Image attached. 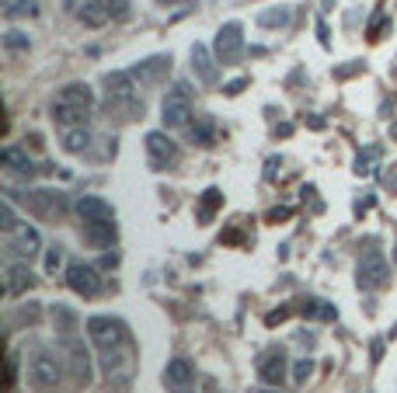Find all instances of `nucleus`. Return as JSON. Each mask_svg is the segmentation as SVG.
<instances>
[{
  "mask_svg": "<svg viewBox=\"0 0 397 393\" xmlns=\"http://www.w3.org/2000/svg\"><path fill=\"white\" fill-rule=\"evenodd\" d=\"M32 285H35V275H32V268H28L25 261L7 265V292H11V296H18V292H25V289H32Z\"/></svg>",
  "mask_w": 397,
  "mask_h": 393,
  "instance_id": "obj_18",
  "label": "nucleus"
},
{
  "mask_svg": "<svg viewBox=\"0 0 397 393\" xmlns=\"http://www.w3.org/2000/svg\"><path fill=\"white\" fill-rule=\"evenodd\" d=\"M28 383L42 393H52L63 383V355L52 348H35L28 358Z\"/></svg>",
  "mask_w": 397,
  "mask_h": 393,
  "instance_id": "obj_3",
  "label": "nucleus"
},
{
  "mask_svg": "<svg viewBox=\"0 0 397 393\" xmlns=\"http://www.w3.org/2000/svg\"><path fill=\"white\" fill-rule=\"evenodd\" d=\"M32 39L25 35V32H18V28H11V32H4V49L7 52H21V49H28Z\"/></svg>",
  "mask_w": 397,
  "mask_h": 393,
  "instance_id": "obj_25",
  "label": "nucleus"
},
{
  "mask_svg": "<svg viewBox=\"0 0 397 393\" xmlns=\"http://www.w3.org/2000/svg\"><path fill=\"white\" fill-rule=\"evenodd\" d=\"M91 112H94V91H91V84H84V80L67 84V87L52 98V105H49V118H52L60 129L84 125V122L91 118Z\"/></svg>",
  "mask_w": 397,
  "mask_h": 393,
  "instance_id": "obj_1",
  "label": "nucleus"
},
{
  "mask_svg": "<svg viewBox=\"0 0 397 393\" xmlns=\"http://www.w3.org/2000/svg\"><path fill=\"white\" fill-rule=\"evenodd\" d=\"M133 80L136 84H143V87H154V84H160V80L171 74V56L167 52H154V56H143L133 70Z\"/></svg>",
  "mask_w": 397,
  "mask_h": 393,
  "instance_id": "obj_8",
  "label": "nucleus"
},
{
  "mask_svg": "<svg viewBox=\"0 0 397 393\" xmlns=\"http://www.w3.org/2000/svg\"><path fill=\"white\" fill-rule=\"evenodd\" d=\"M0 227H4V230L14 227V209H11V202H4V209H0Z\"/></svg>",
  "mask_w": 397,
  "mask_h": 393,
  "instance_id": "obj_32",
  "label": "nucleus"
},
{
  "mask_svg": "<svg viewBox=\"0 0 397 393\" xmlns=\"http://www.w3.org/2000/svg\"><path fill=\"white\" fill-rule=\"evenodd\" d=\"M0 164L11 167V171H18V174H32V171H35L32 160H28V154L18 150V147H4V150H0Z\"/></svg>",
  "mask_w": 397,
  "mask_h": 393,
  "instance_id": "obj_19",
  "label": "nucleus"
},
{
  "mask_svg": "<svg viewBox=\"0 0 397 393\" xmlns=\"http://www.w3.org/2000/svg\"><path fill=\"white\" fill-rule=\"evenodd\" d=\"M262 393H276V390H262Z\"/></svg>",
  "mask_w": 397,
  "mask_h": 393,
  "instance_id": "obj_35",
  "label": "nucleus"
},
{
  "mask_svg": "<svg viewBox=\"0 0 397 393\" xmlns=\"http://www.w3.org/2000/svg\"><path fill=\"white\" fill-rule=\"evenodd\" d=\"M289 18H293V11H289V7H269V11H262V14H258V25H262V28H286V25H289Z\"/></svg>",
  "mask_w": 397,
  "mask_h": 393,
  "instance_id": "obj_22",
  "label": "nucleus"
},
{
  "mask_svg": "<svg viewBox=\"0 0 397 393\" xmlns=\"http://www.w3.org/2000/svg\"><path fill=\"white\" fill-rule=\"evenodd\" d=\"M164 383L171 387V393H192V383H196V365H192V358H185V355L171 358L167 369H164Z\"/></svg>",
  "mask_w": 397,
  "mask_h": 393,
  "instance_id": "obj_12",
  "label": "nucleus"
},
{
  "mask_svg": "<svg viewBox=\"0 0 397 393\" xmlns=\"http://www.w3.org/2000/svg\"><path fill=\"white\" fill-rule=\"evenodd\" d=\"M387 278H391V265H387L384 251H366V254L359 258L356 282H359V289H362V292H376V289H384V285H387Z\"/></svg>",
  "mask_w": 397,
  "mask_h": 393,
  "instance_id": "obj_4",
  "label": "nucleus"
},
{
  "mask_svg": "<svg viewBox=\"0 0 397 393\" xmlns=\"http://www.w3.org/2000/svg\"><path fill=\"white\" fill-rule=\"evenodd\" d=\"M189 139H192L196 147H213V143H216L213 122H209V118H196V122L189 125Z\"/></svg>",
  "mask_w": 397,
  "mask_h": 393,
  "instance_id": "obj_20",
  "label": "nucleus"
},
{
  "mask_svg": "<svg viewBox=\"0 0 397 393\" xmlns=\"http://www.w3.org/2000/svg\"><path fill=\"white\" fill-rule=\"evenodd\" d=\"M77 18L84 28H101L112 21V7H108V0H84L77 7Z\"/></svg>",
  "mask_w": 397,
  "mask_h": 393,
  "instance_id": "obj_16",
  "label": "nucleus"
},
{
  "mask_svg": "<svg viewBox=\"0 0 397 393\" xmlns=\"http://www.w3.org/2000/svg\"><path fill=\"white\" fill-rule=\"evenodd\" d=\"M376 154H380L376 147H369V150H366V157L359 154V160H356V174H373V167H369V164L376 160Z\"/></svg>",
  "mask_w": 397,
  "mask_h": 393,
  "instance_id": "obj_29",
  "label": "nucleus"
},
{
  "mask_svg": "<svg viewBox=\"0 0 397 393\" xmlns=\"http://www.w3.org/2000/svg\"><path fill=\"white\" fill-rule=\"evenodd\" d=\"M84 234L94 244H112L116 240V223H84Z\"/></svg>",
  "mask_w": 397,
  "mask_h": 393,
  "instance_id": "obj_23",
  "label": "nucleus"
},
{
  "mask_svg": "<svg viewBox=\"0 0 397 393\" xmlns=\"http://www.w3.org/2000/svg\"><path fill=\"white\" fill-rule=\"evenodd\" d=\"M25 202H28V209H32V212H39V216H45V220H52V216H63V212H67V198H63V192L39 188V192H28Z\"/></svg>",
  "mask_w": 397,
  "mask_h": 393,
  "instance_id": "obj_13",
  "label": "nucleus"
},
{
  "mask_svg": "<svg viewBox=\"0 0 397 393\" xmlns=\"http://www.w3.org/2000/svg\"><path fill=\"white\" fill-rule=\"evenodd\" d=\"M63 265V247H49V254H45V272H56Z\"/></svg>",
  "mask_w": 397,
  "mask_h": 393,
  "instance_id": "obj_30",
  "label": "nucleus"
},
{
  "mask_svg": "<svg viewBox=\"0 0 397 393\" xmlns=\"http://www.w3.org/2000/svg\"><path fill=\"white\" fill-rule=\"evenodd\" d=\"M157 4H164V7H167V4H178V0H157Z\"/></svg>",
  "mask_w": 397,
  "mask_h": 393,
  "instance_id": "obj_34",
  "label": "nucleus"
},
{
  "mask_svg": "<svg viewBox=\"0 0 397 393\" xmlns=\"http://www.w3.org/2000/svg\"><path fill=\"white\" fill-rule=\"evenodd\" d=\"M213 52L223 67H234L244 56V25L240 21H227L220 32H216V42H213Z\"/></svg>",
  "mask_w": 397,
  "mask_h": 393,
  "instance_id": "obj_7",
  "label": "nucleus"
},
{
  "mask_svg": "<svg viewBox=\"0 0 397 393\" xmlns=\"http://www.w3.org/2000/svg\"><path fill=\"white\" fill-rule=\"evenodd\" d=\"M192 108H196V91L189 80H178L167 87L164 101H160V122L164 129H181L192 125Z\"/></svg>",
  "mask_w": 397,
  "mask_h": 393,
  "instance_id": "obj_2",
  "label": "nucleus"
},
{
  "mask_svg": "<svg viewBox=\"0 0 397 393\" xmlns=\"http://www.w3.org/2000/svg\"><path fill=\"white\" fill-rule=\"evenodd\" d=\"M112 7V21H125L129 18V0H108Z\"/></svg>",
  "mask_w": 397,
  "mask_h": 393,
  "instance_id": "obj_31",
  "label": "nucleus"
},
{
  "mask_svg": "<svg viewBox=\"0 0 397 393\" xmlns=\"http://www.w3.org/2000/svg\"><path fill=\"white\" fill-rule=\"evenodd\" d=\"M74 209L84 223H116V209L101 195H80Z\"/></svg>",
  "mask_w": 397,
  "mask_h": 393,
  "instance_id": "obj_14",
  "label": "nucleus"
},
{
  "mask_svg": "<svg viewBox=\"0 0 397 393\" xmlns=\"http://www.w3.org/2000/svg\"><path fill=\"white\" fill-rule=\"evenodd\" d=\"M387 188L397 192V164H391V171H387Z\"/></svg>",
  "mask_w": 397,
  "mask_h": 393,
  "instance_id": "obj_33",
  "label": "nucleus"
},
{
  "mask_svg": "<svg viewBox=\"0 0 397 393\" xmlns=\"http://www.w3.org/2000/svg\"><path fill=\"white\" fill-rule=\"evenodd\" d=\"M220 202H223V195H220V188H206V195H202V205H198V212H196V216H198V223H209Z\"/></svg>",
  "mask_w": 397,
  "mask_h": 393,
  "instance_id": "obj_24",
  "label": "nucleus"
},
{
  "mask_svg": "<svg viewBox=\"0 0 397 393\" xmlns=\"http://www.w3.org/2000/svg\"><path fill=\"white\" fill-rule=\"evenodd\" d=\"M147 154H150L154 171H167L171 164H178V143L167 139L160 129H154V132H147Z\"/></svg>",
  "mask_w": 397,
  "mask_h": 393,
  "instance_id": "obj_11",
  "label": "nucleus"
},
{
  "mask_svg": "<svg viewBox=\"0 0 397 393\" xmlns=\"http://www.w3.org/2000/svg\"><path fill=\"white\" fill-rule=\"evenodd\" d=\"M87 147H91V132H87L84 125L67 129V136H63V150H67V154H84Z\"/></svg>",
  "mask_w": 397,
  "mask_h": 393,
  "instance_id": "obj_21",
  "label": "nucleus"
},
{
  "mask_svg": "<svg viewBox=\"0 0 397 393\" xmlns=\"http://www.w3.org/2000/svg\"><path fill=\"white\" fill-rule=\"evenodd\" d=\"M67 285H70L77 296L91 300V296H98V292H101V275H98V268H94V265L74 261V265L67 268Z\"/></svg>",
  "mask_w": 397,
  "mask_h": 393,
  "instance_id": "obj_9",
  "label": "nucleus"
},
{
  "mask_svg": "<svg viewBox=\"0 0 397 393\" xmlns=\"http://www.w3.org/2000/svg\"><path fill=\"white\" fill-rule=\"evenodd\" d=\"M311 376H314V358H300V362L293 365V380H296V383H307Z\"/></svg>",
  "mask_w": 397,
  "mask_h": 393,
  "instance_id": "obj_28",
  "label": "nucleus"
},
{
  "mask_svg": "<svg viewBox=\"0 0 397 393\" xmlns=\"http://www.w3.org/2000/svg\"><path fill=\"white\" fill-rule=\"evenodd\" d=\"M7 251H14L18 258H35L42 251L39 230L28 227V223H14V227L7 230Z\"/></svg>",
  "mask_w": 397,
  "mask_h": 393,
  "instance_id": "obj_10",
  "label": "nucleus"
},
{
  "mask_svg": "<svg viewBox=\"0 0 397 393\" xmlns=\"http://www.w3.org/2000/svg\"><path fill=\"white\" fill-rule=\"evenodd\" d=\"M303 314L320 317V320H335V307L324 303V300H311V303H303Z\"/></svg>",
  "mask_w": 397,
  "mask_h": 393,
  "instance_id": "obj_26",
  "label": "nucleus"
},
{
  "mask_svg": "<svg viewBox=\"0 0 397 393\" xmlns=\"http://www.w3.org/2000/svg\"><path fill=\"white\" fill-rule=\"evenodd\" d=\"M258 376L265 380V383H282V376H286V355L272 348V352H265L258 358Z\"/></svg>",
  "mask_w": 397,
  "mask_h": 393,
  "instance_id": "obj_17",
  "label": "nucleus"
},
{
  "mask_svg": "<svg viewBox=\"0 0 397 393\" xmlns=\"http://www.w3.org/2000/svg\"><path fill=\"white\" fill-rule=\"evenodd\" d=\"M105 101H108L112 112L116 108H129L133 115L136 112L143 115V105L136 101V80H133V74H108L105 77Z\"/></svg>",
  "mask_w": 397,
  "mask_h": 393,
  "instance_id": "obj_5",
  "label": "nucleus"
},
{
  "mask_svg": "<svg viewBox=\"0 0 397 393\" xmlns=\"http://www.w3.org/2000/svg\"><path fill=\"white\" fill-rule=\"evenodd\" d=\"M87 334H91V341L101 352L129 345V331H125V324H122L119 317H91L87 320Z\"/></svg>",
  "mask_w": 397,
  "mask_h": 393,
  "instance_id": "obj_6",
  "label": "nucleus"
},
{
  "mask_svg": "<svg viewBox=\"0 0 397 393\" xmlns=\"http://www.w3.org/2000/svg\"><path fill=\"white\" fill-rule=\"evenodd\" d=\"M39 11V0H18V4H7V18H25V14H35Z\"/></svg>",
  "mask_w": 397,
  "mask_h": 393,
  "instance_id": "obj_27",
  "label": "nucleus"
},
{
  "mask_svg": "<svg viewBox=\"0 0 397 393\" xmlns=\"http://www.w3.org/2000/svg\"><path fill=\"white\" fill-rule=\"evenodd\" d=\"M216 63H220V59H216V52H209V49H206V45H198V42L192 45V70H196V77L202 80V84H209V87L220 80Z\"/></svg>",
  "mask_w": 397,
  "mask_h": 393,
  "instance_id": "obj_15",
  "label": "nucleus"
}]
</instances>
